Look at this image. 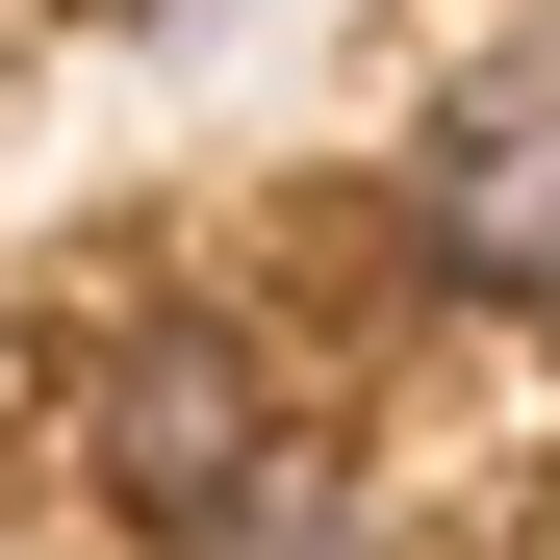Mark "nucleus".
I'll return each instance as SVG.
<instances>
[{
    "mask_svg": "<svg viewBox=\"0 0 560 560\" xmlns=\"http://www.w3.org/2000/svg\"><path fill=\"white\" fill-rule=\"evenodd\" d=\"M77 458H103V510L205 535V510L280 485V357H255L230 306H128L103 357H77Z\"/></svg>",
    "mask_w": 560,
    "mask_h": 560,
    "instance_id": "obj_1",
    "label": "nucleus"
},
{
    "mask_svg": "<svg viewBox=\"0 0 560 560\" xmlns=\"http://www.w3.org/2000/svg\"><path fill=\"white\" fill-rule=\"evenodd\" d=\"M178 560H357V510H331V485H255V510H205Z\"/></svg>",
    "mask_w": 560,
    "mask_h": 560,
    "instance_id": "obj_3",
    "label": "nucleus"
},
{
    "mask_svg": "<svg viewBox=\"0 0 560 560\" xmlns=\"http://www.w3.org/2000/svg\"><path fill=\"white\" fill-rule=\"evenodd\" d=\"M408 255L458 280V306L560 331V26H510L485 77H433V128H408Z\"/></svg>",
    "mask_w": 560,
    "mask_h": 560,
    "instance_id": "obj_2",
    "label": "nucleus"
}]
</instances>
